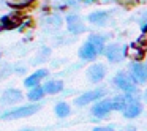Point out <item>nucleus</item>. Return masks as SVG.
Wrapping results in <instances>:
<instances>
[{
	"mask_svg": "<svg viewBox=\"0 0 147 131\" xmlns=\"http://www.w3.org/2000/svg\"><path fill=\"white\" fill-rule=\"evenodd\" d=\"M114 84H115V87H117V89H120L122 92L128 93V95H131V93H136V92H138L136 82H134L133 77H131L130 74H127L125 71H119V73L115 74Z\"/></svg>",
	"mask_w": 147,
	"mask_h": 131,
	"instance_id": "obj_1",
	"label": "nucleus"
},
{
	"mask_svg": "<svg viewBox=\"0 0 147 131\" xmlns=\"http://www.w3.org/2000/svg\"><path fill=\"white\" fill-rule=\"evenodd\" d=\"M103 51H105V49L100 48V46H96L95 43L87 41L86 44L79 49V57L82 58V60H95V57L98 54H101Z\"/></svg>",
	"mask_w": 147,
	"mask_h": 131,
	"instance_id": "obj_2",
	"label": "nucleus"
},
{
	"mask_svg": "<svg viewBox=\"0 0 147 131\" xmlns=\"http://www.w3.org/2000/svg\"><path fill=\"white\" fill-rule=\"evenodd\" d=\"M40 104H30V106H24V107L14 109L11 112H7L5 115H2L3 118H22V117H29V115L35 114L40 111Z\"/></svg>",
	"mask_w": 147,
	"mask_h": 131,
	"instance_id": "obj_3",
	"label": "nucleus"
},
{
	"mask_svg": "<svg viewBox=\"0 0 147 131\" xmlns=\"http://www.w3.org/2000/svg\"><path fill=\"white\" fill-rule=\"evenodd\" d=\"M130 76L133 77V81L136 84H146L147 82V68L146 65L139 63V62H136V63H131L130 65Z\"/></svg>",
	"mask_w": 147,
	"mask_h": 131,
	"instance_id": "obj_4",
	"label": "nucleus"
},
{
	"mask_svg": "<svg viewBox=\"0 0 147 131\" xmlns=\"http://www.w3.org/2000/svg\"><path fill=\"white\" fill-rule=\"evenodd\" d=\"M103 52H105L106 58H108L111 63H119L125 55V49H123V46H120V44H109L105 48Z\"/></svg>",
	"mask_w": 147,
	"mask_h": 131,
	"instance_id": "obj_5",
	"label": "nucleus"
},
{
	"mask_svg": "<svg viewBox=\"0 0 147 131\" xmlns=\"http://www.w3.org/2000/svg\"><path fill=\"white\" fill-rule=\"evenodd\" d=\"M101 96H105V90L101 89H96V90H90V92H86L84 95H81L79 98H76V104L78 106H86L89 103H93V101H98Z\"/></svg>",
	"mask_w": 147,
	"mask_h": 131,
	"instance_id": "obj_6",
	"label": "nucleus"
},
{
	"mask_svg": "<svg viewBox=\"0 0 147 131\" xmlns=\"http://www.w3.org/2000/svg\"><path fill=\"white\" fill-rule=\"evenodd\" d=\"M112 109V99H103V101H98L95 106L92 107V114L98 118H103L109 114Z\"/></svg>",
	"mask_w": 147,
	"mask_h": 131,
	"instance_id": "obj_7",
	"label": "nucleus"
},
{
	"mask_svg": "<svg viewBox=\"0 0 147 131\" xmlns=\"http://www.w3.org/2000/svg\"><path fill=\"white\" fill-rule=\"evenodd\" d=\"M122 112H123V115L127 118H136L138 115L142 112V104H141L138 99L130 98V101L127 103V106H125V109Z\"/></svg>",
	"mask_w": 147,
	"mask_h": 131,
	"instance_id": "obj_8",
	"label": "nucleus"
},
{
	"mask_svg": "<svg viewBox=\"0 0 147 131\" xmlns=\"http://www.w3.org/2000/svg\"><path fill=\"white\" fill-rule=\"evenodd\" d=\"M67 26H68V30L74 35H79V33L86 32V26H84L82 19L76 14H71V16L67 17Z\"/></svg>",
	"mask_w": 147,
	"mask_h": 131,
	"instance_id": "obj_9",
	"label": "nucleus"
},
{
	"mask_svg": "<svg viewBox=\"0 0 147 131\" xmlns=\"http://www.w3.org/2000/svg\"><path fill=\"white\" fill-rule=\"evenodd\" d=\"M87 76H89V79L92 81V82H100V81H103V77L106 76L105 65H101V63L92 65V67L87 70Z\"/></svg>",
	"mask_w": 147,
	"mask_h": 131,
	"instance_id": "obj_10",
	"label": "nucleus"
},
{
	"mask_svg": "<svg viewBox=\"0 0 147 131\" xmlns=\"http://www.w3.org/2000/svg\"><path fill=\"white\" fill-rule=\"evenodd\" d=\"M109 19V13L106 11H95V13L89 14V21L95 26H106Z\"/></svg>",
	"mask_w": 147,
	"mask_h": 131,
	"instance_id": "obj_11",
	"label": "nucleus"
},
{
	"mask_svg": "<svg viewBox=\"0 0 147 131\" xmlns=\"http://www.w3.org/2000/svg\"><path fill=\"white\" fill-rule=\"evenodd\" d=\"M46 74H48V71H46V70H40V71H36V73H33L32 76L27 77L24 84H26V87H36L40 84V81H41Z\"/></svg>",
	"mask_w": 147,
	"mask_h": 131,
	"instance_id": "obj_12",
	"label": "nucleus"
},
{
	"mask_svg": "<svg viewBox=\"0 0 147 131\" xmlns=\"http://www.w3.org/2000/svg\"><path fill=\"white\" fill-rule=\"evenodd\" d=\"M45 93H49V95H55V93L62 92L63 89V82L62 81H49V82L45 84Z\"/></svg>",
	"mask_w": 147,
	"mask_h": 131,
	"instance_id": "obj_13",
	"label": "nucleus"
},
{
	"mask_svg": "<svg viewBox=\"0 0 147 131\" xmlns=\"http://www.w3.org/2000/svg\"><path fill=\"white\" fill-rule=\"evenodd\" d=\"M22 99V93L19 92V90H7V92L3 93V98H2V101L3 103H18Z\"/></svg>",
	"mask_w": 147,
	"mask_h": 131,
	"instance_id": "obj_14",
	"label": "nucleus"
},
{
	"mask_svg": "<svg viewBox=\"0 0 147 131\" xmlns=\"http://www.w3.org/2000/svg\"><path fill=\"white\" fill-rule=\"evenodd\" d=\"M128 93L125 96H115V98H111L112 99V109L114 111H123L125 106H127V103L130 101V98H128Z\"/></svg>",
	"mask_w": 147,
	"mask_h": 131,
	"instance_id": "obj_15",
	"label": "nucleus"
},
{
	"mask_svg": "<svg viewBox=\"0 0 147 131\" xmlns=\"http://www.w3.org/2000/svg\"><path fill=\"white\" fill-rule=\"evenodd\" d=\"M45 96V89H41V87H33L32 90H30V93L27 95V98L30 99V101H40V99Z\"/></svg>",
	"mask_w": 147,
	"mask_h": 131,
	"instance_id": "obj_16",
	"label": "nucleus"
},
{
	"mask_svg": "<svg viewBox=\"0 0 147 131\" xmlns=\"http://www.w3.org/2000/svg\"><path fill=\"white\" fill-rule=\"evenodd\" d=\"M55 114L59 117H67V115H70V106L67 103H59L55 106Z\"/></svg>",
	"mask_w": 147,
	"mask_h": 131,
	"instance_id": "obj_17",
	"label": "nucleus"
},
{
	"mask_svg": "<svg viewBox=\"0 0 147 131\" xmlns=\"http://www.w3.org/2000/svg\"><path fill=\"white\" fill-rule=\"evenodd\" d=\"M89 41L95 43V44L100 46V48H103V46H105V38H103V36H100V35H90L89 36Z\"/></svg>",
	"mask_w": 147,
	"mask_h": 131,
	"instance_id": "obj_18",
	"label": "nucleus"
},
{
	"mask_svg": "<svg viewBox=\"0 0 147 131\" xmlns=\"http://www.w3.org/2000/svg\"><path fill=\"white\" fill-rule=\"evenodd\" d=\"M141 30H142V32H147V10H146V13L142 14V19H141Z\"/></svg>",
	"mask_w": 147,
	"mask_h": 131,
	"instance_id": "obj_19",
	"label": "nucleus"
},
{
	"mask_svg": "<svg viewBox=\"0 0 147 131\" xmlns=\"http://www.w3.org/2000/svg\"><path fill=\"white\" fill-rule=\"evenodd\" d=\"M93 131H114V130L109 126H96V128H93Z\"/></svg>",
	"mask_w": 147,
	"mask_h": 131,
	"instance_id": "obj_20",
	"label": "nucleus"
},
{
	"mask_svg": "<svg viewBox=\"0 0 147 131\" xmlns=\"http://www.w3.org/2000/svg\"><path fill=\"white\" fill-rule=\"evenodd\" d=\"M81 2H84V3H93V2H96V0H81Z\"/></svg>",
	"mask_w": 147,
	"mask_h": 131,
	"instance_id": "obj_21",
	"label": "nucleus"
},
{
	"mask_svg": "<svg viewBox=\"0 0 147 131\" xmlns=\"http://www.w3.org/2000/svg\"><path fill=\"white\" fill-rule=\"evenodd\" d=\"M128 131H136V130H134V128H131V130H128Z\"/></svg>",
	"mask_w": 147,
	"mask_h": 131,
	"instance_id": "obj_22",
	"label": "nucleus"
},
{
	"mask_svg": "<svg viewBox=\"0 0 147 131\" xmlns=\"http://www.w3.org/2000/svg\"><path fill=\"white\" fill-rule=\"evenodd\" d=\"M24 131H33V130H24Z\"/></svg>",
	"mask_w": 147,
	"mask_h": 131,
	"instance_id": "obj_23",
	"label": "nucleus"
},
{
	"mask_svg": "<svg viewBox=\"0 0 147 131\" xmlns=\"http://www.w3.org/2000/svg\"><path fill=\"white\" fill-rule=\"evenodd\" d=\"M146 96H147V92H146Z\"/></svg>",
	"mask_w": 147,
	"mask_h": 131,
	"instance_id": "obj_24",
	"label": "nucleus"
},
{
	"mask_svg": "<svg viewBox=\"0 0 147 131\" xmlns=\"http://www.w3.org/2000/svg\"><path fill=\"white\" fill-rule=\"evenodd\" d=\"M146 68H147V63H146Z\"/></svg>",
	"mask_w": 147,
	"mask_h": 131,
	"instance_id": "obj_25",
	"label": "nucleus"
}]
</instances>
